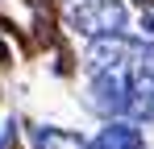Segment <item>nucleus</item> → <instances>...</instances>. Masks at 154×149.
<instances>
[{
	"label": "nucleus",
	"instance_id": "obj_1",
	"mask_svg": "<svg viewBox=\"0 0 154 149\" xmlns=\"http://www.w3.org/2000/svg\"><path fill=\"white\" fill-rule=\"evenodd\" d=\"M63 17L83 37H112L125 29V4L121 0H63Z\"/></svg>",
	"mask_w": 154,
	"mask_h": 149
},
{
	"label": "nucleus",
	"instance_id": "obj_6",
	"mask_svg": "<svg viewBox=\"0 0 154 149\" xmlns=\"http://www.w3.org/2000/svg\"><path fill=\"white\" fill-rule=\"evenodd\" d=\"M133 4H142V8H150V4H154V0H133Z\"/></svg>",
	"mask_w": 154,
	"mask_h": 149
},
{
	"label": "nucleus",
	"instance_id": "obj_5",
	"mask_svg": "<svg viewBox=\"0 0 154 149\" xmlns=\"http://www.w3.org/2000/svg\"><path fill=\"white\" fill-rule=\"evenodd\" d=\"M8 58H13V54H8V46L0 42V62H8Z\"/></svg>",
	"mask_w": 154,
	"mask_h": 149
},
{
	"label": "nucleus",
	"instance_id": "obj_2",
	"mask_svg": "<svg viewBox=\"0 0 154 149\" xmlns=\"http://www.w3.org/2000/svg\"><path fill=\"white\" fill-rule=\"evenodd\" d=\"M129 120H154V46L150 42H133L129 58Z\"/></svg>",
	"mask_w": 154,
	"mask_h": 149
},
{
	"label": "nucleus",
	"instance_id": "obj_4",
	"mask_svg": "<svg viewBox=\"0 0 154 149\" xmlns=\"http://www.w3.org/2000/svg\"><path fill=\"white\" fill-rule=\"evenodd\" d=\"M38 149H88L75 133H63V128H38Z\"/></svg>",
	"mask_w": 154,
	"mask_h": 149
},
{
	"label": "nucleus",
	"instance_id": "obj_3",
	"mask_svg": "<svg viewBox=\"0 0 154 149\" xmlns=\"http://www.w3.org/2000/svg\"><path fill=\"white\" fill-rule=\"evenodd\" d=\"M88 149H142V128L129 120H108Z\"/></svg>",
	"mask_w": 154,
	"mask_h": 149
}]
</instances>
